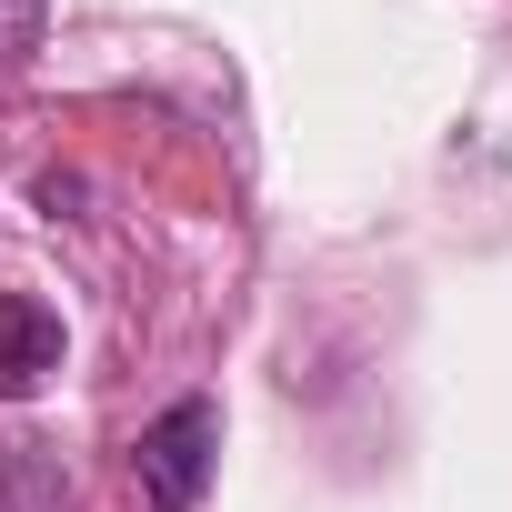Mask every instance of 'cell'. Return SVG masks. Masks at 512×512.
<instances>
[{
  "instance_id": "cell-1",
  "label": "cell",
  "mask_w": 512,
  "mask_h": 512,
  "mask_svg": "<svg viewBox=\"0 0 512 512\" xmlns=\"http://www.w3.org/2000/svg\"><path fill=\"white\" fill-rule=\"evenodd\" d=\"M211 462H221V402H201V392L171 402L161 422H141V442H131V482L151 512H191L211 492Z\"/></svg>"
},
{
  "instance_id": "cell-2",
  "label": "cell",
  "mask_w": 512,
  "mask_h": 512,
  "mask_svg": "<svg viewBox=\"0 0 512 512\" xmlns=\"http://www.w3.org/2000/svg\"><path fill=\"white\" fill-rule=\"evenodd\" d=\"M61 372V312L41 292H0V402H31Z\"/></svg>"
},
{
  "instance_id": "cell-3",
  "label": "cell",
  "mask_w": 512,
  "mask_h": 512,
  "mask_svg": "<svg viewBox=\"0 0 512 512\" xmlns=\"http://www.w3.org/2000/svg\"><path fill=\"white\" fill-rule=\"evenodd\" d=\"M0 512H61V472L31 442H0Z\"/></svg>"
},
{
  "instance_id": "cell-4",
  "label": "cell",
  "mask_w": 512,
  "mask_h": 512,
  "mask_svg": "<svg viewBox=\"0 0 512 512\" xmlns=\"http://www.w3.org/2000/svg\"><path fill=\"white\" fill-rule=\"evenodd\" d=\"M41 21H51V0H0V71L21 51H41Z\"/></svg>"
}]
</instances>
